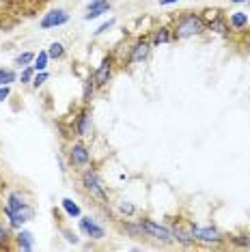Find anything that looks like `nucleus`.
I'll return each instance as SVG.
<instances>
[{
    "instance_id": "1",
    "label": "nucleus",
    "mask_w": 250,
    "mask_h": 252,
    "mask_svg": "<svg viewBox=\"0 0 250 252\" xmlns=\"http://www.w3.org/2000/svg\"><path fill=\"white\" fill-rule=\"evenodd\" d=\"M4 216L9 220L11 228H22L26 222L32 220L35 216V209L28 203V198L22 192H9L7 194V205H4Z\"/></svg>"
},
{
    "instance_id": "2",
    "label": "nucleus",
    "mask_w": 250,
    "mask_h": 252,
    "mask_svg": "<svg viewBox=\"0 0 250 252\" xmlns=\"http://www.w3.org/2000/svg\"><path fill=\"white\" fill-rule=\"evenodd\" d=\"M203 32H205V22H203L201 13L186 11L173 24V41H186V39L198 37V35H203Z\"/></svg>"
},
{
    "instance_id": "3",
    "label": "nucleus",
    "mask_w": 250,
    "mask_h": 252,
    "mask_svg": "<svg viewBox=\"0 0 250 252\" xmlns=\"http://www.w3.org/2000/svg\"><path fill=\"white\" fill-rule=\"evenodd\" d=\"M80 183H82V190L89 194L95 203L99 205H108L110 203V196H108V188L104 179L99 177V173L95 168H84L80 170Z\"/></svg>"
},
{
    "instance_id": "4",
    "label": "nucleus",
    "mask_w": 250,
    "mask_h": 252,
    "mask_svg": "<svg viewBox=\"0 0 250 252\" xmlns=\"http://www.w3.org/2000/svg\"><path fill=\"white\" fill-rule=\"evenodd\" d=\"M190 228H192V235H194V242L201 246H212V248H216V246H222L226 239H229V235L222 233L216 226H201V224L190 222Z\"/></svg>"
},
{
    "instance_id": "5",
    "label": "nucleus",
    "mask_w": 250,
    "mask_h": 252,
    "mask_svg": "<svg viewBox=\"0 0 250 252\" xmlns=\"http://www.w3.org/2000/svg\"><path fill=\"white\" fill-rule=\"evenodd\" d=\"M67 159H69V166H73L76 170H84L91 166V149L84 145L82 140L71 142L69 149H67Z\"/></svg>"
},
{
    "instance_id": "6",
    "label": "nucleus",
    "mask_w": 250,
    "mask_h": 252,
    "mask_svg": "<svg viewBox=\"0 0 250 252\" xmlns=\"http://www.w3.org/2000/svg\"><path fill=\"white\" fill-rule=\"evenodd\" d=\"M138 222L143 224L147 237H153V239H157L160 244H166V246L175 244L173 233H170V226H164V224H160V222L151 220V218H140Z\"/></svg>"
},
{
    "instance_id": "7",
    "label": "nucleus",
    "mask_w": 250,
    "mask_h": 252,
    "mask_svg": "<svg viewBox=\"0 0 250 252\" xmlns=\"http://www.w3.org/2000/svg\"><path fill=\"white\" fill-rule=\"evenodd\" d=\"M115 67H117L115 54H106L104 59H101L97 69L93 71V80H95V84H97V89H106L108 84H110L112 76H115Z\"/></svg>"
},
{
    "instance_id": "8",
    "label": "nucleus",
    "mask_w": 250,
    "mask_h": 252,
    "mask_svg": "<svg viewBox=\"0 0 250 252\" xmlns=\"http://www.w3.org/2000/svg\"><path fill=\"white\" fill-rule=\"evenodd\" d=\"M153 45H151V39L149 37H138L136 41L129 45V54H127V63L129 65H140L149 59Z\"/></svg>"
},
{
    "instance_id": "9",
    "label": "nucleus",
    "mask_w": 250,
    "mask_h": 252,
    "mask_svg": "<svg viewBox=\"0 0 250 252\" xmlns=\"http://www.w3.org/2000/svg\"><path fill=\"white\" fill-rule=\"evenodd\" d=\"M170 233H173V239L175 244L184 246V248H190V246H194V235H192V228H190V222L184 224V222L179 220V218H173L170 220Z\"/></svg>"
},
{
    "instance_id": "10",
    "label": "nucleus",
    "mask_w": 250,
    "mask_h": 252,
    "mask_svg": "<svg viewBox=\"0 0 250 252\" xmlns=\"http://www.w3.org/2000/svg\"><path fill=\"white\" fill-rule=\"evenodd\" d=\"M78 226H80V233L87 235V237L95 239V242H99V239L106 237V226L101 224L97 218L93 216H80V220H78Z\"/></svg>"
},
{
    "instance_id": "11",
    "label": "nucleus",
    "mask_w": 250,
    "mask_h": 252,
    "mask_svg": "<svg viewBox=\"0 0 250 252\" xmlns=\"http://www.w3.org/2000/svg\"><path fill=\"white\" fill-rule=\"evenodd\" d=\"M73 131H76L78 138H89V136L93 134V119H91V110L87 106L73 119Z\"/></svg>"
},
{
    "instance_id": "12",
    "label": "nucleus",
    "mask_w": 250,
    "mask_h": 252,
    "mask_svg": "<svg viewBox=\"0 0 250 252\" xmlns=\"http://www.w3.org/2000/svg\"><path fill=\"white\" fill-rule=\"evenodd\" d=\"M67 22H69V13H67L65 9H52V11H48V13L41 18L39 26H41L43 31H52V28L65 26Z\"/></svg>"
},
{
    "instance_id": "13",
    "label": "nucleus",
    "mask_w": 250,
    "mask_h": 252,
    "mask_svg": "<svg viewBox=\"0 0 250 252\" xmlns=\"http://www.w3.org/2000/svg\"><path fill=\"white\" fill-rule=\"evenodd\" d=\"M110 7H112L110 0H91L89 7H87V13H84V20H95V18H99V15L108 13V11H110Z\"/></svg>"
},
{
    "instance_id": "14",
    "label": "nucleus",
    "mask_w": 250,
    "mask_h": 252,
    "mask_svg": "<svg viewBox=\"0 0 250 252\" xmlns=\"http://www.w3.org/2000/svg\"><path fill=\"white\" fill-rule=\"evenodd\" d=\"M151 45L153 48H157V45H164V43H170L173 41V26L164 24V26H157L156 31L151 32Z\"/></svg>"
},
{
    "instance_id": "15",
    "label": "nucleus",
    "mask_w": 250,
    "mask_h": 252,
    "mask_svg": "<svg viewBox=\"0 0 250 252\" xmlns=\"http://www.w3.org/2000/svg\"><path fill=\"white\" fill-rule=\"evenodd\" d=\"M226 20H229L231 31H235V32H244L250 24V18H248L246 11H231Z\"/></svg>"
},
{
    "instance_id": "16",
    "label": "nucleus",
    "mask_w": 250,
    "mask_h": 252,
    "mask_svg": "<svg viewBox=\"0 0 250 252\" xmlns=\"http://www.w3.org/2000/svg\"><path fill=\"white\" fill-rule=\"evenodd\" d=\"M205 31L216 32V35H220V37H229L231 26H229V20H226V15H218V18H214L212 22H207Z\"/></svg>"
},
{
    "instance_id": "17",
    "label": "nucleus",
    "mask_w": 250,
    "mask_h": 252,
    "mask_svg": "<svg viewBox=\"0 0 250 252\" xmlns=\"http://www.w3.org/2000/svg\"><path fill=\"white\" fill-rule=\"evenodd\" d=\"M15 244H18L20 250H32L35 248V237H32L31 231H22V228H18V235H15Z\"/></svg>"
},
{
    "instance_id": "18",
    "label": "nucleus",
    "mask_w": 250,
    "mask_h": 252,
    "mask_svg": "<svg viewBox=\"0 0 250 252\" xmlns=\"http://www.w3.org/2000/svg\"><path fill=\"white\" fill-rule=\"evenodd\" d=\"M231 246H235V248H246L250 250V231H242V233H233L229 235V239H226Z\"/></svg>"
},
{
    "instance_id": "19",
    "label": "nucleus",
    "mask_w": 250,
    "mask_h": 252,
    "mask_svg": "<svg viewBox=\"0 0 250 252\" xmlns=\"http://www.w3.org/2000/svg\"><path fill=\"white\" fill-rule=\"evenodd\" d=\"M121 228L127 235H132V237H140V239H145L147 237V233H145V228L140 222H129V220H121Z\"/></svg>"
},
{
    "instance_id": "20",
    "label": "nucleus",
    "mask_w": 250,
    "mask_h": 252,
    "mask_svg": "<svg viewBox=\"0 0 250 252\" xmlns=\"http://www.w3.org/2000/svg\"><path fill=\"white\" fill-rule=\"evenodd\" d=\"M95 91H97V84H95L93 76H89L87 80H84V87H82V104H84V106H89L91 101H93Z\"/></svg>"
},
{
    "instance_id": "21",
    "label": "nucleus",
    "mask_w": 250,
    "mask_h": 252,
    "mask_svg": "<svg viewBox=\"0 0 250 252\" xmlns=\"http://www.w3.org/2000/svg\"><path fill=\"white\" fill-rule=\"evenodd\" d=\"M61 207H62V211H65L69 218H80L82 216L80 205H78L76 200H71V198H62L61 200Z\"/></svg>"
},
{
    "instance_id": "22",
    "label": "nucleus",
    "mask_w": 250,
    "mask_h": 252,
    "mask_svg": "<svg viewBox=\"0 0 250 252\" xmlns=\"http://www.w3.org/2000/svg\"><path fill=\"white\" fill-rule=\"evenodd\" d=\"M48 54H50V61H61L65 59V45L61 41H52L48 48Z\"/></svg>"
},
{
    "instance_id": "23",
    "label": "nucleus",
    "mask_w": 250,
    "mask_h": 252,
    "mask_svg": "<svg viewBox=\"0 0 250 252\" xmlns=\"http://www.w3.org/2000/svg\"><path fill=\"white\" fill-rule=\"evenodd\" d=\"M48 63H50V54H48V50H41V52H39V54L35 56V61H32V69H35V71H45Z\"/></svg>"
},
{
    "instance_id": "24",
    "label": "nucleus",
    "mask_w": 250,
    "mask_h": 252,
    "mask_svg": "<svg viewBox=\"0 0 250 252\" xmlns=\"http://www.w3.org/2000/svg\"><path fill=\"white\" fill-rule=\"evenodd\" d=\"M117 211L125 218H132L136 216V205L129 203V200H121V203H117Z\"/></svg>"
},
{
    "instance_id": "25",
    "label": "nucleus",
    "mask_w": 250,
    "mask_h": 252,
    "mask_svg": "<svg viewBox=\"0 0 250 252\" xmlns=\"http://www.w3.org/2000/svg\"><path fill=\"white\" fill-rule=\"evenodd\" d=\"M15 80H18V73L13 69H4V67H0V87H4V84H13Z\"/></svg>"
},
{
    "instance_id": "26",
    "label": "nucleus",
    "mask_w": 250,
    "mask_h": 252,
    "mask_svg": "<svg viewBox=\"0 0 250 252\" xmlns=\"http://www.w3.org/2000/svg\"><path fill=\"white\" fill-rule=\"evenodd\" d=\"M218 15H224V11L222 9H218V7H214V9H203L201 11V18H203V22H212L214 18H218Z\"/></svg>"
},
{
    "instance_id": "27",
    "label": "nucleus",
    "mask_w": 250,
    "mask_h": 252,
    "mask_svg": "<svg viewBox=\"0 0 250 252\" xmlns=\"http://www.w3.org/2000/svg\"><path fill=\"white\" fill-rule=\"evenodd\" d=\"M11 231L4 224H0V248H11Z\"/></svg>"
},
{
    "instance_id": "28",
    "label": "nucleus",
    "mask_w": 250,
    "mask_h": 252,
    "mask_svg": "<svg viewBox=\"0 0 250 252\" xmlns=\"http://www.w3.org/2000/svg\"><path fill=\"white\" fill-rule=\"evenodd\" d=\"M32 61H35V54H32V52H24V54L15 56V65H18V67H28Z\"/></svg>"
},
{
    "instance_id": "29",
    "label": "nucleus",
    "mask_w": 250,
    "mask_h": 252,
    "mask_svg": "<svg viewBox=\"0 0 250 252\" xmlns=\"http://www.w3.org/2000/svg\"><path fill=\"white\" fill-rule=\"evenodd\" d=\"M32 76H35V69H32V65H28V67H22V73H20V82H22V84H31V82H32Z\"/></svg>"
},
{
    "instance_id": "30",
    "label": "nucleus",
    "mask_w": 250,
    "mask_h": 252,
    "mask_svg": "<svg viewBox=\"0 0 250 252\" xmlns=\"http://www.w3.org/2000/svg\"><path fill=\"white\" fill-rule=\"evenodd\" d=\"M48 78H50L48 71H35V76H32V82H31V84H32L35 89H39V87H43Z\"/></svg>"
},
{
    "instance_id": "31",
    "label": "nucleus",
    "mask_w": 250,
    "mask_h": 252,
    "mask_svg": "<svg viewBox=\"0 0 250 252\" xmlns=\"http://www.w3.org/2000/svg\"><path fill=\"white\" fill-rule=\"evenodd\" d=\"M112 26H115V20H108V22H104V24H101V26L97 28V31H95V37H99V35H104V32H108Z\"/></svg>"
},
{
    "instance_id": "32",
    "label": "nucleus",
    "mask_w": 250,
    "mask_h": 252,
    "mask_svg": "<svg viewBox=\"0 0 250 252\" xmlns=\"http://www.w3.org/2000/svg\"><path fill=\"white\" fill-rule=\"evenodd\" d=\"M62 235H65V239H67L69 244H78V235H76V233H71L69 228H62Z\"/></svg>"
},
{
    "instance_id": "33",
    "label": "nucleus",
    "mask_w": 250,
    "mask_h": 252,
    "mask_svg": "<svg viewBox=\"0 0 250 252\" xmlns=\"http://www.w3.org/2000/svg\"><path fill=\"white\" fill-rule=\"evenodd\" d=\"M11 95V89H9V84H4V87H0V101H4L7 97Z\"/></svg>"
},
{
    "instance_id": "34",
    "label": "nucleus",
    "mask_w": 250,
    "mask_h": 252,
    "mask_svg": "<svg viewBox=\"0 0 250 252\" xmlns=\"http://www.w3.org/2000/svg\"><path fill=\"white\" fill-rule=\"evenodd\" d=\"M157 2H160L162 7H168V4H177L179 0H157Z\"/></svg>"
},
{
    "instance_id": "35",
    "label": "nucleus",
    "mask_w": 250,
    "mask_h": 252,
    "mask_svg": "<svg viewBox=\"0 0 250 252\" xmlns=\"http://www.w3.org/2000/svg\"><path fill=\"white\" fill-rule=\"evenodd\" d=\"M231 2H235V4H242V2H248V0H231Z\"/></svg>"
}]
</instances>
